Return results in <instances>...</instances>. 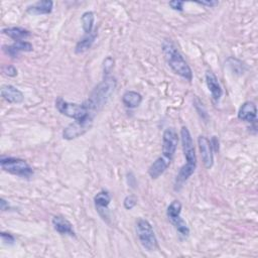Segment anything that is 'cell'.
<instances>
[{"instance_id": "ffe728a7", "label": "cell", "mask_w": 258, "mask_h": 258, "mask_svg": "<svg viewBox=\"0 0 258 258\" xmlns=\"http://www.w3.org/2000/svg\"><path fill=\"white\" fill-rule=\"evenodd\" d=\"M96 36H97V30L96 29L92 33L86 34L83 38H81L77 42L76 47H75V52L79 54V53H83V52L87 51L88 49H90L91 46L93 45L95 39H96Z\"/></svg>"}, {"instance_id": "44dd1931", "label": "cell", "mask_w": 258, "mask_h": 258, "mask_svg": "<svg viewBox=\"0 0 258 258\" xmlns=\"http://www.w3.org/2000/svg\"><path fill=\"white\" fill-rule=\"evenodd\" d=\"M2 32L9 36L10 38L14 39L15 41L18 40H23L24 38L28 37L30 35V32L23 28V27H19V26H13V27H6L2 29Z\"/></svg>"}, {"instance_id": "cb8c5ba5", "label": "cell", "mask_w": 258, "mask_h": 258, "mask_svg": "<svg viewBox=\"0 0 258 258\" xmlns=\"http://www.w3.org/2000/svg\"><path fill=\"white\" fill-rule=\"evenodd\" d=\"M113 67H114V59L111 56H107L104 59V75H105V77L109 76V74L113 70Z\"/></svg>"}, {"instance_id": "7a4b0ae2", "label": "cell", "mask_w": 258, "mask_h": 258, "mask_svg": "<svg viewBox=\"0 0 258 258\" xmlns=\"http://www.w3.org/2000/svg\"><path fill=\"white\" fill-rule=\"evenodd\" d=\"M162 53L174 74L180 76L187 82L192 81V72L189 66L170 39H165L162 42Z\"/></svg>"}, {"instance_id": "9c48e42d", "label": "cell", "mask_w": 258, "mask_h": 258, "mask_svg": "<svg viewBox=\"0 0 258 258\" xmlns=\"http://www.w3.org/2000/svg\"><path fill=\"white\" fill-rule=\"evenodd\" d=\"M93 121H75L67 126L62 131V137L67 140L78 138L85 134L92 127Z\"/></svg>"}, {"instance_id": "277c9868", "label": "cell", "mask_w": 258, "mask_h": 258, "mask_svg": "<svg viewBox=\"0 0 258 258\" xmlns=\"http://www.w3.org/2000/svg\"><path fill=\"white\" fill-rule=\"evenodd\" d=\"M55 108L60 114L73 118L75 121H93L96 115L90 110L86 102L82 104L70 103L61 97L56 98Z\"/></svg>"}, {"instance_id": "83f0119b", "label": "cell", "mask_w": 258, "mask_h": 258, "mask_svg": "<svg viewBox=\"0 0 258 258\" xmlns=\"http://www.w3.org/2000/svg\"><path fill=\"white\" fill-rule=\"evenodd\" d=\"M211 142V145H212V149H213V152H218L219 151V140L216 136H213L212 139L210 140Z\"/></svg>"}, {"instance_id": "4316f807", "label": "cell", "mask_w": 258, "mask_h": 258, "mask_svg": "<svg viewBox=\"0 0 258 258\" xmlns=\"http://www.w3.org/2000/svg\"><path fill=\"white\" fill-rule=\"evenodd\" d=\"M3 73L8 77H15L17 75V70L14 66H6L3 68Z\"/></svg>"}, {"instance_id": "5b68a950", "label": "cell", "mask_w": 258, "mask_h": 258, "mask_svg": "<svg viewBox=\"0 0 258 258\" xmlns=\"http://www.w3.org/2000/svg\"><path fill=\"white\" fill-rule=\"evenodd\" d=\"M135 229H136V234H137L138 240H139L141 246L145 250L152 252L158 248L157 239L154 234L153 228L147 220L142 219V218L138 219L136 221Z\"/></svg>"}, {"instance_id": "d6986e66", "label": "cell", "mask_w": 258, "mask_h": 258, "mask_svg": "<svg viewBox=\"0 0 258 258\" xmlns=\"http://www.w3.org/2000/svg\"><path fill=\"white\" fill-rule=\"evenodd\" d=\"M122 102L127 108L134 109L141 104L142 96L135 91H126L122 96Z\"/></svg>"}, {"instance_id": "484cf974", "label": "cell", "mask_w": 258, "mask_h": 258, "mask_svg": "<svg viewBox=\"0 0 258 258\" xmlns=\"http://www.w3.org/2000/svg\"><path fill=\"white\" fill-rule=\"evenodd\" d=\"M169 7L173 10H176V11H182L183 10V5H184V2L183 1H179V0H174V1H170L168 3Z\"/></svg>"}, {"instance_id": "3957f363", "label": "cell", "mask_w": 258, "mask_h": 258, "mask_svg": "<svg viewBox=\"0 0 258 258\" xmlns=\"http://www.w3.org/2000/svg\"><path fill=\"white\" fill-rule=\"evenodd\" d=\"M116 87V80L113 77H105V79L95 87L89 98L85 101L93 113L100 111L110 99Z\"/></svg>"}, {"instance_id": "4fadbf2b", "label": "cell", "mask_w": 258, "mask_h": 258, "mask_svg": "<svg viewBox=\"0 0 258 258\" xmlns=\"http://www.w3.org/2000/svg\"><path fill=\"white\" fill-rule=\"evenodd\" d=\"M238 119L248 123H255L257 119V108L255 103L251 101L243 103L238 111Z\"/></svg>"}, {"instance_id": "8fae6325", "label": "cell", "mask_w": 258, "mask_h": 258, "mask_svg": "<svg viewBox=\"0 0 258 258\" xmlns=\"http://www.w3.org/2000/svg\"><path fill=\"white\" fill-rule=\"evenodd\" d=\"M111 202V196L107 190H101L94 197V204L99 215L105 220L109 218L108 206Z\"/></svg>"}, {"instance_id": "9a60e30c", "label": "cell", "mask_w": 258, "mask_h": 258, "mask_svg": "<svg viewBox=\"0 0 258 258\" xmlns=\"http://www.w3.org/2000/svg\"><path fill=\"white\" fill-rule=\"evenodd\" d=\"M53 229L60 235H68L71 237H76V233L73 229V225L70 221L61 216H53L51 220Z\"/></svg>"}, {"instance_id": "ac0fdd59", "label": "cell", "mask_w": 258, "mask_h": 258, "mask_svg": "<svg viewBox=\"0 0 258 258\" xmlns=\"http://www.w3.org/2000/svg\"><path fill=\"white\" fill-rule=\"evenodd\" d=\"M53 2L50 0H43L37 1L32 5H29L26 9L27 13L33 15H42V14H49L52 11Z\"/></svg>"}, {"instance_id": "8992f818", "label": "cell", "mask_w": 258, "mask_h": 258, "mask_svg": "<svg viewBox=\"0 0 258 258\" xmlns=\"http://www.w3.org/2000/svg\"><path fill=\"white\" fill-rule=\"evenodd\" d=\"M0 164L3 170L14 174L18 175L21 177H30L33 175V169L32 167L24 160L21 158L17 157H4L2 156L0 159Z\"/></svg>"}, {"instance_id": "6da1fadb", "label": "cell", "mask_w": 258, "mask_h": 258, "mask_svg": "<svg viewBox=\"0 0 258 258\" xmlns=\"http://www.w3.org/2000/svg\"><path fill=\"white\" fill-rule=\"evenodd\" d=\"M180 141L186 162L180 167L178 173L175 176V189H178L183 184V182H185L192 175L197 167V155L192 137L189 133V130L185 126H182L180 129Z\"/></svg>"}, {"instance_id": "d4e9b609", "label": "cell", "mask_w": 258, "mask_h": 258, "mask_svg": "<svg viewBox=\"0 0 258 258\" xmlns=\"http://www.w3.org/2000/svg\"><path fill=\"white\" fill-rule=\"evenodd\" d=\"M1 239H2V242H3L4 244H7V245H12V244H14V242H15L14 236L11 235L10 233L1 232Z\"/></svg>"}, {"instance_id": "f546056e", "label": "cell", "mask_w": 258, "mask_h": 258, "mask_svg": "<svg viewBox=\"0 0 258 258\" xmlns=\"http://www.w3.org/2000/svg\"><path fill=\"white\" fill-rule=\"evenodd\" d=\"M0 208H1L2 211H6V210L9 209V205H8V203L4 199L0 200Z\"/></svg>"}, {"instance_id": "7402d4cb", "label": "cell", "mask_w": 258, "mask_h": 258, "mask_svg": "<svg viewBox=\"0 0 258 258\" xmlns=\"http://www.w3.org/2000/svg\"><path fill=\"white\" fill-rule=\"evenodd\" d=\"M94 20H95V14L92 11H86L83 13L82 17H81V21H82V26H83V30L86 34H90L92 33L93 27H94Z\"/></svg>"}, {"instance_id": "ba28073f", "label": "cell", "mask_w": 258, "mask_h": 258, "mask_svg": "<svg viewBox=\"0 0 258 258\" xmlns=\"http://www.w3.org/2000/svg\"><path fill=\"white\" fill-rule=\"evenodd\" d=\"M178 143V136L174 128H166L162 134V156L171 160Z\"/></svg>"}, {"instance_id": "f1b7e54d", "label": "cell", "mask_w": 258, "mask_h": 258, "mask_svg": "<svg viewBox=\"0 0 258 258\" xmlns=\"http://www.w3.org/2000/svg\"><path fill=\"white\" fill-rule=\"evenodd\" d=\"M196 3L203 5V6H208V7H215L219 4L218 1H197Z\"/></svg>"}, {"instance_id": "e0dca14e", "label": "cell", "mask_w": 258, "mask_h": 258, "mask_svg": "<svg viewBox=\"0 0 258 258\" xmlns=\"http://www.w3.org/2000/svg\"><path fill=\"white\" fill-rule=\"evenodd\" d=\"M3 50L7 54H9L10 56L15 57V56H17L19 54V52H22V51H25V52L32 51L33 50V46H32V44L30 42H28L26 40H18V41L13 42L10 45H4L3 46Z\"/></svg>"}, {"instance_id": "52a82bcc", "label": "cell", "mask_w": 258, "mask_h": 258, "mask_svg": "<svg viewBox=\"0 0 258 258\" xmlns=\"http://www.w3.org/2000/svg\"><path fill=\"white\" fill-rule=\"evenodd\" d=\"M180 212H181V204L179 201L175 200V201L171 202L169 204V206L167 207L166 216H167L169 222L174 226V228L176 229L178 234L181 237L186 238L189 235V229H188L186 223L180 217Z\"/></svg>"}, {"instance_id": "2e32d148", "label": "cell", "mask_w": 258, "mask_h": 258, "mask_svg": "<svg viewBox=\"0 0 258 258\" xmlns=\"http://www.w3.org/2000/svg\"><path fill=\"white\" fill-rule=\"evenodd\" d=\"M171 160L160 156L157 159H155L152 164L149 166L148 168V174L152 179H156L158 178L169 166Z\"/></svg>"}, {"instance_id": "5bb4252c", "label": "cell", "mask_w": 258, "mask_h": 258, "mask_svg": "<svg viewBox=\"0 0 258 258\" xmlns=\"http://www.w3.org/2000/svg\"><path fill=\"white\" fill-rule=\"evenodd\" d=\"M2 98L11 104H20L24 100V95L21 91L12 85H3L1 87Z\"/></svg>"}, {"instance_id": "7c38bea8", "label": "cell", "mask_w": 258, "mask_h": 258, "mask_svg": "<svg viewBox=\"0 0 258 258\" xmlns=\"http://www.w3.org/2000/svg\"><path fill=\"white\" fill-rule=\"evenodd\" d=\"M206 83L207 87L212 95V99L214 102L218 103L223 96V89L219 83L218 78L212 71H207L206 72Z\"/></svg>"}, {"instance_id": "603a6c76", "label": "cell", "mask_w": 258, "mask_h": 258, "mask_svg": "<svg viewBox=\"0 0 258 258\" xmlns=\"http://www.w3.org/2000/svg\"><path fill=\"white\" fill-rule=\"evenodd\" d=\"M136 204H137V199H136V197L133 196V195L127 196V197L124 199V201H123V206H124V208H125L126 210H131V209H133V208L136 206Z\"/></svg>"}, {"instance_id": "30bf717a", "label": "cell", "mask_w": 258, "mask_h": 258, "mask_svg": "<svg viewBox=\"0 0 258 258\" xmlns=\"http://www.w3.org/2000/svg\"><path fill=\"white\" fill-rule=\"evenodd\" d=\"M198 144H199V149H200L205 167L211 168L214 163V157H213V149H212L210 140L206 136L201 135L198 138Z\"/></svg>"}]
</instances>
